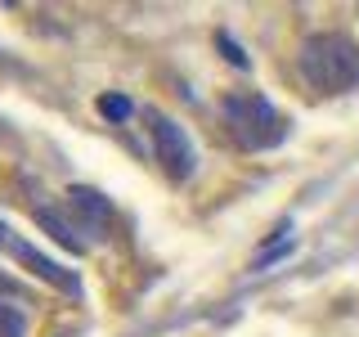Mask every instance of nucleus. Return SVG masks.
I'll use <instances>...</instances> for the list:
<instances>
[{
    "mask_svg": "<svg viewBox=\"0 0 359 337\" xmlns=\"http://www.w3.org/2000/svg\"><path fill=\"white\" fill-rule=\"evenodd\" d=\"M32 220H36L41 230H45V234H50V239H54V243L72 247V252H81V247H86L81 230H76V225L67 220V216H63L59 207H50V202H41V207H32Z\"/></svg>",
    "mask_w": 359,
    "mask_h": 337,
    "instance_id": "39448f33",
    "label": "nucleus"
},
{
    "mask_svg": "<svg viewBox=\"0 0 359 337\" xmlns=\"http://www.w3.org/2000/svg\"><path fill=\"white\" fill-rule=\"evenodd\" d=\"M220 112H224V121H229V131L238 135L243 149H274V144H283V135H287L283 112L269 104L265 95H256V90L224 95Z\"/></svg>",
    "mask_w": 359,
    "mask_h": 337,
    "instance_id": "f03ea898",
    "label": "nucleus"
},
{
    "mask_svg": "<svg viewBox=\"0 0 359 337\" xmlns=\"http://www.w3.org/2000/svg\"><path fill=\"white\" fill-rule=\"evenodd\" d=\"M297 63H301V77L314 90H323V95L351 90L359 81V45L346 32H314V37H306Z\"/></svg>",
    "mask_w": 359,
    "mask_h": 337,
    "instance_id": "f257e3e1",
    "label": "nucleus"
},
{
    "mask_svg": "<svg viewBox=\"0 0 359 337\" xmlns=\"http://www.w3.org/2000/svg\"><path fill=\"white\" fill-rule=\"evenodd\" d=\"M220 50H224V59H229L233 67H247V54L238 50V45H233L229 37H224V32H220Z\"/></svg>",
    "mask_w": 359,
    "mask_h": 337,
    "instance_id": "1a4fd4ad",
    "label": "nucleus"
},
{
    "mask_svg": "<svg viewBox=\"0 0 359 337\" xmlns=\"http://www.w3.org/2000/svg\"><path fill=\"white\" fill-rule=\"evenodd\" d=\"M144 121H149L153 153H157V162L166 166V176H171V180H189V176H194V144H189V135L180 131L166 112H157V108H144Z\"/></svg>",
    "mask_w": 359,
    "mask_h": 337,
    "instance_id": "7ed1b4c3",
    "label": "nucleus"
},
{
    "mask_svg": "<svg viewBox=\"0 0 359 337\" xmlns=\"http://www.w3.org/2000/svg\"><path fill=\"white\" fill-rule=\"evenodd\" d=\"M67 207L81 211L90 225H104L112 216V202L99 194V189H86V185H72V189H67Z\"/></svg>",
    "mask_w": 359,
    "mask_h": 337,
    "instance_id": "423d86ee",
    "label": "nucleus"
},
{
    "mask_svg": "<svg viewBox=\"0 0 359 337\" xmlns=\"http://www.w3.org/2000/svg\"><path fill=\"white\" fill-rule=\"evenodd\" d=\"M99 112H104L108 121H126L130 112H135V104L126 95H99Z\"/></svg>",
    "mask_w": 359,
    "mask_h": 337,
    "instance_id": "0eeeda50",
    "label": "nucleus"
},
{
    "mask_svg": "<svg viewBox=\"0 0 359 337\" xmlns=\"http://www.w3.org/2000/svg\"><path fill=\"white\" fill-rule=\"evenodd\" d=\"M22 329H27V324H22V315L14 306H0V333H5V337H22Z\"/></svg>",
    "mask_w": 359,
    "mask_h": 337,
    "instance_id": "6e6552de",
    "label": "nucleus"
},
{
    "mask_svg": "<svg viewBox=\"0 0 359 337\" xmlns=\"http://www.w3.org/2000/svg\"><path fill=\"white\" fill-rule=\"evenodd\" d=\"M9 256H14V261H22V265L32 270V275H36V279H45L50 288H59V292H72V297L81 292V288H76V275H72V270H63L59 261H50V256H45V252H36L32 243L14 239V243H9Z\"/></svg>",
    "mask_w": 359,
    "mask_h": 337,
    "instance_id": "20e7f679",
    "label": "nucleus"
}]
</instances>
